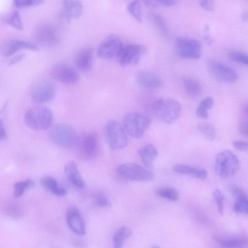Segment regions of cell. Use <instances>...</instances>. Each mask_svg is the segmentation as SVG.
I'll return each mask as SVG.
<instances>
[{
    "label": "cell",
    "instance_id": "6da1fadb",
    "mask_svg": "<svg viewBox=\"0 0 248 248\" xmlns=\"http://www.w3.org/2000/svg\"><path fill=\"white\" fill-rule=\"evenodd\" d=\"M51 110L45 107H35L31 108L26 112L24 122L31 129L36 130H45L49 128L53 122Z\"/></svg>",
    "mask_w": 248,
    "mask_h": 248
},
{
    "label": "cell",
    "instance_id": "7a4b0ae2",
    "mask_svg": "<svg viewBox=\"0 0 248 248\" xmlns=\"http://www.w3.org/2000/svg\"><path fill=\"white\" fill-rule=\"evenodd\" d=\"M152 109L155 116L166 124H172L179 117L181 108L179 103L172 98L160 99L153 103Z\"/></svg>",
    "mask_w": 248,
    "mask_h": 248
},
{
    "label": "cell",
    "instance_id": "3957f363",
    "mask_svg": "<svg viewBox=\"0 0 248 248\" xmlns=\"http://www.w3.org/2000/svg\"><path fill=\"white\" fill-rule=\"evenodd\" d=\"M48 136L52 143L60 147H73L78 142L75 130L66 124L60 123L52 126L48 131Z\"/></svg>",
    "mask_w": 248,
    "mask_h": 248
},
{
    "label": "cell",
    "instance_id": "277c9868",
    "mask_svg": "<svg viewBox=\"0 0 248 248\" xmlns=\"http://www.w3.org/2000/svg\"><path fill=\"white\" fill-rule=\"evenodd\" d=\"M239 166L238 157L230 150L222 151L216 155L215 170L217 173L223 178L235 174L239 170Z\"/></svg>",
    "mask_w": 248,
    "mask_h": 248
},
{
    "label": "cell",
    "instance_id": "5b68a950",
    "mask_svg": "<svg viewBox=\"0 0 248 248\" xmlns=\"http://www.w3.org/2000/svg\"><path fill=\"white\" fill-rule=\"evenodd\" d=\"M151 119L147 115L136 112H130L124 118V129L132 137L139 139L149 126Z\"/></svg>",
    "mask_w": 248,
    "mask_h": 248
},
{
    "label": "cell",
    "instance_id": "8992f818",
    "mask_svg": "<svg viewBox=\"0 0 248 248\" xmlns=\"http://www.w3.org/2000/svg\"><path fill=\"white\" fill-rule=\"evenodd\" d=\"M105 140L108 146L112 150H120L124 148L128 138L121 124L115 120H110L105 127Z\"/></svg>",
    "mask_w": 248,
    "mask_h": 248
},
{
    "label": "cell",
    "instance_id": "52a82bcc",
    "mask_svg": "<svg viewBox=\"0 0 248 248\" xmlns=\"http://www.w3.org/2000/svg\"><path fill=\"white\" fill-rule=\"evenodd\" d=\"M117 171L122 176L132 180L150 181L154 177V173L149 169L136 163L121 164L118 167Z\"/></svg>",
    "mask_w": 248,
    "mask_h": 248
},
{
    "label": "cell",
    "instance_id": "ba28073f",
    "mask_svg": "<svg viewBox=\"0 0 248 248\" xmlns=\"http://www.w3.org/2000/svg\"><path fill=\"white\" fill-rule=\"evenodd\" d=\"M175 48L177 53L181 58L198 59L202 54V45L197 39L180 37L176 39Z\"/></svg>",
    "mask_w": 248,
    "mask_h": 248
},
{
    "label": "cell",
    "instance_id": "9c48e42d",
    "mask_svg": "<svg viewBox=\"0 0 248 248\" xmlns=\"http://www.w3.org/2000/svg\"><path fill=\"white\" fill-rule=\"evenodd\" d=\"M124 47L122 40L115 34L108 35L97 49L98 57L104 59L119 57Z\"/></svg>",
    "mask_w": 248,
    "mask_h": 248
},
{
    "label": "cell",
    "instance_id": "30bf717a",
    "mask_svg": "<svg viewBox=\"0 0 248 248\" xmlns=\"http://www.w3.org/2000/svg\"><path fill=\"white\" fill-rule=\"evenodd\" d=\"M208 71L211 76L218 81L233 83L236 81V72L229 66L217 61H211L208 64Z\"/></svg>",
    "mask_w": 248,
    "mask_h": 248
},
{
    "label": "cell",
    "instance_id": "8fae6325",
    "mask_svg": "<svg viewBox=\"0 0 248 248\" xmlns=\"http://www.w3.org/2000/svg\"><path fill=\"white\" fill-rule=\"evenodd\" d=\"M79 149L81 155L84 159L92 160L95 158L99 150L97 135L94 132L85 134L80 141Z\"/></svg>",
    "mask_w": 248,
    "mask_h": 248
},
{
    "label": "cell",
    "instance_id": "7c38bea8",
    "mask_svg": "<svg viewBox=\"0 0 248 248\" xmlns=\"http://www.w3.org/2000/svg\"><path fill=\"white\" fill-rule=\"evenodd\" d=\"M35 36L38 43L46 47L56 46L60 39L56 29L47 24L40 25L36 30Z\"/></svg>",
    "mask_w": 248,
    "mask_h": 248
},
{
    "label": "cell",
    "instance_id": "4fadbf2b",
    "mask_svg": "<svg viewBox=\"0 0 248 248\" xmlns=\"http://www.w3.org/2000/svg\"><path fill=\"white\" fill-rule=\"evenodd\" d=\"M54 85L49 81L44 80L37 83L31 92L32 99L37 103H46L53 100L55 96Z\"/></svg>",
    "mask_w": 248,
    "mask_h": 248
},
{
    "label": "cell",
    "instance_id": "5bb4252c",
    "mask_svg": "<svg viewBox=\"0 0 248 248\" xmlns=\"http://www.w3.org/2000/svg\"><path fill=\"white\" fill-rule=\"evenodd\" d=\"M145 51V47L140 44H130L124 46L118 57L120 65L122 67H125L137 64Z\"/></svg>",
    "mask_w": 248,
    "mask_h": 248
},
{
    "label": "cell",
    "instance_id": "9a60e30c",
    "mask_svg": "<svg viewBox=\"0 0 248 248\" xmlns=\"http://www.w3.org/2000/svg\"><path fill=\"white\" fill-rule=\"evenodd\" d=\"M52 77L65 84H74L79 79L77 70L71 66L62 64L56 66L51 71Z\"/></svg>",
    "mask_w": 248,
    "mask_h": 248
},
{
    "label": "cell",
    "instance_id": "2e32d148",
    "mask_svg": "<svg viewBox=\"0 0 248 248\" xmlns=\"http://www.w3.org/2000/svg\"><path fill=\"white\" fill-rule=\"evenodd\" d=\"M66 221L69 229L74 233L81 236L86 233L84 220L77 207L71 206L67 209Z\"/></svg>",
    "mask_w": 248,
    "mask_h": 248
},
{
    "label": "cell",
    "instance_id": "e0dca14e",
    "mask_svg": "<svg viewBox=\"0 0 248 248\" xmlns=\"http://www.w3.org/2000/svg\"><path fill=\"white\" fill-rule=\"evenodd\" d=\"M139 84L141 87L148 91H154L163 86V82L161 78L154 72L142 70L137 76Z\"/></svg>",
    "mask_w": 248,
    "mask_h": 248
},
{
    "label": "cell",
    "instance_id": "ac0fdd59",
    "mask_svg": "<svg viewBox=\"0 0 248 248\" xmlns=\"http://www.w3.org/2000/svg\"><path fill=\"white\" fill-rule=\"evenodd\" d=\"M21 49L36 51L38 47L33 43L17 39L9 40L4 43L1 47L2 53L5 57L11 56Z\"/></svg>",
    "mask_w": 248,
    "mask_h": 248
},
{
    "label": "cell",
    "instance_id": "d6986e66",
    "mask_svg": "<svg viewBox=\"0 0 248 248\" xmlns=\"http://www.w3.org/2000/svg\"><path fill=\"white\" fill-rule=\"evenodd\" d=\"M83 9V5L79 0H63L62 15L67 21L78 18Z\"/></svg>",
    "mask_w": 248,
    "mask_h": 248
},
{
    "label": "cell",
    "instance_id": "ffe728a7",
    "mask_svg": "<svg viewBox=\"0 0 248 248\" xmlns=\"http://www.w3.org/2000/svg\"><path fill=\"white\" fill-rule=\"evenodd\" d=\"M213 239L218 245L227 248H239L248 245V237L244 236L215 235Z\"/></svg>",
    "mask_w": 248,
    "mask_h": 248
},
{
    "label": "cell",
    "instance_id": "44dd1931",
    "mask_svg": "<svg viewBox=\"0 0 248 248\" xmlns=\"http://www.w3.org/2000/svg\"><path fill=\"white\" fill-rule=\"evenodd\" d=\"M64 170L66 177L72 185L79 188L83 189L86 187V183L75 162L71 161L67 163Z\"/></svg>",
    "mask_w": 248,
    "mask_h": 248
},
{
    "label": "cell",
    "instance_id": "7402d4cb",
    "mask_svg": "<svg viewBox=\"0 0 248 248\" xmlns=\"http://www.w3.org/2000/svg\"><path fill=\"white\" fill-rule=\"evenodd\" d=\"M93 51L91 48L86 47L78 53L75 60L76 67L79 70L87 72L92 68Z\"/></svg>",
    "mask_w": 248,
    "mask_h": 248
},
{
    "label": "cell",
    "instance_id": "603a6c76",
    "mask_svg": "<svg viewBox=\"0 0 248 248\" xmlns=\"http://www.w3.org/2000/svg\"><path fill=\"white\" fill-rule=\"evenodd\" d=\"M173 170L176 172L191 176L201 180L206 179L207 176V171L204 169L186 164H176Z\"/></svg>",
    "mask_w": 248,
    "mask_h": 248
},
{
    "label": "cell",
    "instance_id": "cb8c5ba5",
    "mask_svg": "<svg viewBox=\"0 0 248 248\" xmlns=\"http://www.w3.org/2000/svg\"><path fill=\"white\" fill-rule=\"evenodd\" d=\"M138 154L145 167L148 169L153 167V163L158 155L157 149L152 144L142 147L138 151Z\"/></svg>",
    "mask_w": 248,
    "mask_h": 248
},
{
    "label": "cell",
    "instance_id": "d4e9b609",
    "mask_svg": "<svg viewBox=\"0 0 248 248\" xmlns=\"http://www.w3.org/2000/svg\"><path fill=\"white\" fill-rule=\"evenodd\" d=\"M40 184L44 188L51 191L54 195L63 196L66 194V189L59 186L57 181L51 176H43L40 180Z\"/></svg>",
    "mask_w": 248,
    "mask_h": 248
},
{
    "label": "cell",
    "instance_id": "484cf974",
    "mask_svg": "<svg viewBox=\"0 0 248 248\" xmlns=\"http://www.w3.org/2000/svg\"><path fill=\"white\" fill-rule=\"evenodd\" d=\"M133 232L128 227L123 226L119 228L114 233L113 237V245L118 248L122 246L124 241L131 236Z\"/></svg>",
    "mask_w": 248,
    "mask_h": 248
},
{
    "label": "cell",
    "instance_id": "4316f807",
    "mask_svg": "<svg viewBox=\"0 0 248 248\" xmlns=\"http://www.w3.org/2000/svg\"><path fill=\"white\" fill-rule=\"evenodd\" d=\"M183 84L186 93L191 97H197L202 92L200 83L195 79L186 78L183 80Z\"/></svg>",
    "mask_w": 248,
    "mask_h": 248
},
{
    "label": "cell",
    "instance_id": "83f0119b",
    "mask_svg": "<svg viewBox=\"0 0 248 248\" xmlns=\"http://www.w3.org/2000/svg\"><path fill=\"white\" fill-rule=\"evenodd\" d=\"M155 194L158 197L171 201H177L179 198L178 191L176 189L170 187L158 188L155 190Z\"/></svg>",
    "mask_w": 248,
    "mask_h": 248
},
{
    "label": "cell",
    "instance_id": "f1b7e54d",
    "mask_svg": "<svg viewBox=\"0 0 248 248\" xmlns=\"http://www.w3.org/2000/svg\"><path fill=\"white\" fill-rule=\"evenodd\" d=\"M34 182L30 179L17 182L14 185V196L18 198L22 196L29 188L33 186Z\"/></svg>",
    "mask_w": 248,
    "mask_h": 248
},
{
    "label": "cell",
    "instance_id": "f546056e",
    "mask_svg": "<svg viewBox=\"0 0 248 248\" xmlns=\"http://www.w3.org/2000/svg\"><path fill=\"white\" fill-rule=\"evenodd\" d=\"M233 209L237 214L248 215V197L246 194L236 198Z\"/></svg>",
    "mask_w": 248,
    "mask_h": 248
},
{
    "label": "cell",
    "instance_id": "4dcf8cb0",
    "mask_svg": "<svg viewBox=\"0 0 248 248\" xmlns=\"http://www.w3.org/2000/svg\"><path fill=\"white\" fill-rule=\"evenodd\" d=\"M200 132L208 140H213L216 136V130L214 126L209 123L202 122L197 125Z\"/></svg>",
    "mask_w": 248,
    "mask_h": 248
},
{
    "label": "cell",
    "instance_id": "1f68e13d",
    "mask_svg": "<svg viewBox=\"0 0 248 248\" xmlns=\"http://www.w3.org/2000/svg\"><path fill=\"white\" fill-rule=\"evenodd\" d=\"M4 20L6 23L17 30H22L23 29V26L21 17L17 11L8 15L5 18Z\"/></svg>",
    "mask_w": 248,
    "mask_h": 248
},
{
    "label": "cell",
    "instance_id": "d6a6232c",
    "mask_svg": "<svg viewBox=\"0 0 248 248\" xmlns=\"http://www.w3.org/2000/svg\"><path fill=\"white\" fill-rule=\"evenodd\" d=\"M129 14L138 21H142L141 3L140 0H133L127 6Z\"/></svg>",
    "mask_w": 248,
    "mask_h": 248
},
{
    "label": "cell",
    "instance_id": "836d02e7",
    "mask_svg": "<svg viewBox=\"0 0 248 248\" xmlns=\"http://www.w3.org/2000/svg\"><path fill=\"white\" fill-rule=\"evenodd\" d=\"M4 213L7 216L15 219L19 218L23 216L22 208L16 203H10L4 208Z\"/></svg>",
    "mask_w": 248,
    "mask_h": 248
},
{
    "label": "cell",
    "instance_id": "e575fe53",
    "mask_svg": "<svg viewBox=\"0 0 248 248\" xmlns=\"http://www.w3.org/2000/svg\"><path fill=\"white\" fill-rule=\"evenodd\" d=\"M228 57L232 61L242 63L248 66V54L239 51H232L228 54Z\"/></svg>",
    "mask_w": 248,
    "mask_h": 248
},
{
    "label": "cell",
    "instance_id": "d590c367",
    "mask_svg": "<svg viewBox=\"0 0 248 248\" xmlns=\"http://www.w3.org/2000/svg\"><path fill=\"white\" fill-rule=\"evenodd\" d=\"M143 3L150 7L170 6L175 4L176 0H143Z\"/></svg>",
    "mask_w": 248,
    "mask_h": 248
},
{
    "label": "cell",
    "instance_id": "8d00e7d4",
    "mask_svg": "<svg viewBox=\"0 0 248 248\" xmlns=\"http://www.w3.org/2000/svg\"><path fill=\"white\" fill-rule=\"evenodd\" d=\"M213 195L217 207L218 211L220 215H222L224 212V205L223 194L219 189L216 188L213 191Z\"/></svg>",
    "mask_w": 248,
    "mask_h": 248
},
{
    "label": "cell",
    "instance_id": "74e56055",
    "mask_svg": "<svg viewBox=\"0 0 248 248\" xmlns=\"http://www.w3.org/2000/svg\"><path fill=\"white\" fill-rule=\"evenodd\" d=\"M44 0H14V5L18 8L35 6L42 4Z\"/></svg>",
    "mask_w": 248,
    "mask_h": 248
},
{
    "label": "cell",
    "instance_id": "f35d334b",
    "mask_svg": "<svg viewBox=\"0 0 248 248\" xmlns=\"http://www.w3.org/2000/svg\"><path fill=\"white\" fill-rule=\"evenodd\" d=\"M93 204L99 207H108L111 206L108 199L101 194H96L94 197Z\"/></svg>",
    "mask_w": 248,
    "mask_h": 248
},
{
    "label": "cell",
    "instance_id": "ab89813d",
    "mask_svg": "<svg viewBox=\"0 0 248 248\" xmlns=\"http://www.w3.org/2000/svg\"><path fill=\"white\" fill-rule=\"evenodd\" d=\"M153 20L158 29L163 33H166L167 32V26L165 21L162 16L158 15H155L153 16Z\"/></svg>",
    "mask_w": 248,
    "mask_h": 248
},
{
    "label": "cell",
    "instance_id": "60d3db41",
    "mask_svg": "<svg viewBox=\"0 0 248 248\" xmlns=\"http://www.w3.org/2000/svg\"><path fill=\"white\" fill-rule=\"evenodd\" d=\"M213 103V99L211 97H207L200 102L197 108L204 111H207L208 109L212 108Z\"/></svg>",
    "mask_w": 248,
    "mask_h": 248
},
{
    "label": "cell",
    "instance_id": "b9f144b4",
    "mask_svg": "<svg viewBox=\"0 0 248 248\" xmlns=\"http://www.w3.org/2000/svg\"><path fill=\"white\" fill-rule=\"evenodd\" d=\"M229 189L232 196L236 198L246 194L240 187L232 185L229 186Z\"/></svg>",
    "mask_w": 248,
    "mask_h": 248
},
{
    "label": "cell",
    "instance_id": "7bdbcfd3",
    "mask_svg": "<svg viewBox=\"0 0 248 248\" xmlns=\"http://www.w3.org/2000/svg\"><path fill=\"white\" fill-rule=\"evenodd\" d=\"M201 7L209 11H213L214 9V2L213 0H199Z\"/></svg>",
    "mask_w": 248,
    "mask_h": 248
},
{
    "label": "cell",
    "instance_id": "ee69618b",
    "mask_svg": "<svg viewBox=\"0 0 248 248\" xmlns=\"http://www.w3.org/2000/svg\"><path fill=\"white\" fill-rule=\"evenodd\" d=\"M233 147L240 151H246L248 149V143L242 140H235L232 143Z\"/></svg>",
    "mask_w": 248,
    "mask_h": 248
},
{
    "label": "cell",
    "instance_id": "f6af8a7d",
    "mask_svg": "<svg viewBox=\"0 0 248 248\" xmlns=\"http://www.w3.org/2000/svg\"><path fill=\"white\" fill-rule=\"evenodd\" d=\"M239 130L242 134L248 137V119L241 122L239 126Z\"/></svg>",
    "mask_w": 248,
    "mask_h": 248
},
{
    "label": "cell",
    "instance_id": "bcb514c9",
    "mask_svg": "<svg viewBox=\"0 0 248 248\" xmlns=\"http://www.w3.org/2000/svg\"><path fill=\"white\" fill-rule=\"evenodd\" d=\"M7 131L2 120L0 121V139L1 140H5L7 139Z\"/></svg>",
    "mask_w": 248,
    "mask_h": 248
},
{
    "label": "cell",
    "instance_id": "7dc6e473",
    "mask_svg": "<svg viewBox=\"0 0 248 248\" xmlns=\"http://www.w3.org/2000/svg\"><path fill=\"white\" fill-rule=\"evenodd\" d=\"M25 57L24 54H19L13 57L9 61L10 65L16 64L22 61Z\"/></svg>",
    "mask_w": 248,
    "mask_h": 248
},
{
    "label": "cell",
    "instance_id": "c3c4849f",
    "mask_svg": "<svg viewBox=\"0 0 248 248\" xmlns=\"http://www.w3.org/2000/svg\"><path fill=\"white\" fill-rule=\"evenodd\" d=\"M242 111L243 113L248 117V103L246 104L243 108Z\"/></svg>",
    "mask_w": 248,
    "mask_h": 248
},
{
    "label": "cell",
    "instance_id": "681fc988",
    "mask_svg": "<svg viewBox=\"0 0 248 248\" xmlns=\"http://www.w3.org/2000/svg\"><path fill=\"white\" fill-rule=\"evenodd\" d=\"M241 18L244 21H248V12L244 13L242 15Z\"/></svg>",
    "mask_w": 248,
    "mask_h": 248
}]
</instances>
